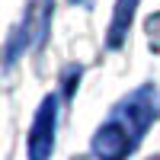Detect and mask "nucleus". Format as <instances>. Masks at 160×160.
<instances>
[{"instance_id": "obj_1", "label": "nucleus", "mask_w": 160, "mask_h": 160, "mask_svg": "<svg viewBox=\"0 0 160 160\" xmlns=\"http://www.w3.org/2000/svg\"><path fill=\"white\" fill-rule=\"evenodd\" d=\"M157 109H160V102H157V93L151 87L131 93L125 102L115 106V112L106 118L102 128L96 131V138H93V154L99 160H125L138 148L144 128L154 122Z\"/></svg>"}, {"instance_id": "obj_2", "label": "nucleus", "mask_w": 160, "mask_h": 160, "mask_svg": "<svg viewBox=\"0 0 160 160\" xmlns=\"http://www.w3.org/2000/svg\"><path fill=\"white\" fill-rule=\"evenodd\" d=\"M55 128H58V99L45 96V102L38 106L35 122L29 131V160H48L55 151Z\"/></svg>"}, {"instance_id": "obj_3", "label": "nucleus", "mask_w": 160, "mask_h": 160, "mask_svg": "<svg viewBox=\"0 0 160 160\" xmlns=\"http://www.w3.org/2000/svg\"><path fill=\"white\" fill-rule=\"evenodd\" d=\"M135 3L138 0H118L115 3V16H112V35H109V45H122V38L128 32V26H131V16H135Z\"/></svg>"}, {"instance_id": "obj_4", "label": "nucleus", "mask_w": 160, "mask_h": 160, "mask_svg": "<svg viewBox=\"0 0 160 160\" xmlns=\"http://www.w3.org/2000/svg\"><path fill=\"white\" fill-rule=\"evenodd\" d=\"M71 3H80V0H71Z\"/></svg>"}]
</instances>
